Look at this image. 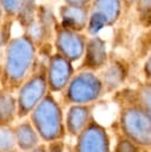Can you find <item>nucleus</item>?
<instances>
[{"instance_id":"nucleus-17","label":"nucleus","mask_w":151,"mask_h":152,"mask_svg":"<svg viewBox=\"0 0 151 152\" xmlns=\"http://www.w3.org/2000/svg\"><path fill=\"white\" fill-rule=\"evenodd\" d=\"M150 94H151V87H150V83H144L139 90L137 91V97H138V101H137V106H139L140 108L145 109L146 112H151L150 108H151V100H150Z\"/></svg>"},{"instance_id":"nucleus-1","label":"nucleus","mask_w":151,"mask_h":152,"mask_svg":"<svg viewBox=\"0 0 151 152\" xmlns=\"http://www.w3.org/2000/svg\"><path fill=\"white\" fill-rule=\"evenodd\" d=\"M34 59L33 42L29 36L12 39L6 50L4 80L8 88L20 87L29 77Z\"/></svg>"},{"instance_id":"nucleus-15","label":"nucleus","mask_w":151,"mask_h":152,"mask_svg":"<svg viewBox=\"0 0 151 152\" xmlns=\"http://www.w3.org/2000/svg\"><path fill=\"white\" fill-rule=\"evenodd\" d=\"M17 116V100L8 89L0 90V127L10 126Z\"/></svg>"},{"instance_id":"nucleus-3","label":"nucleus","mask_w":151,"mask_h":152,"mask_svg":"<svg viewBox=\"0 0 151 152\" xmlns=\"http://www.w3.org/2000/svg\"><path fill=\"white\" fill-rule=\"evenodd\" d=\"M120 129L122 137L133 141L141 148L151 145V115L137 104L126 106L120 113Z\"/></svg>"},{"instance_id":"nucleus-14","label":"nucleus","mask_w":151,"mask_h":152,"mask_svg":"<svg viewBox=\"0 0 151 152\" xmlns=\"http://www.w3.org/2000/svg\"><path fill=\"white\" fill-rule=\"evenodd\" d=\"M125 77H126V70L122 66V64L120 63L109 64L100 76L103 91L105 90L111 91L117 89L122 84V82L125 81Z\"/></svg>"},{"instance_id":"nucleus-20","label":"nucleus","mask_w":151,"mask_h":152,"mask_svg":"<svg viewBox=\"0 0 151 152\" xmlns=\"http://www.w3.org/2000/svg\"><path fill=\"white\" fill-rule=\"evenodd\" d=\"M46 151L48 152H64V144H63L62 140L48 142Z\"/></svg>"},{"instance_id":"nucleus-13","label":"nucleus","mask_w":151,"mask_h":152,"mask_svg":"<svg viewBox=\"0 0 151 152\" xmlns=\"http://www.w3.org/2000/svg\"><path fill=\"white\" fill-rule=\"evenodd\" d=\"M86 55H87L86 64H87V68L90 70L100 69L106 64L107 53H106L105 44L99 37H95L88 42Z\"/></svg>"},{"instance_id":"nucleus-9","label":"nucleus","mask_w":151,"mask_h":152,"mask_svg":"<svg viewBox=\"0 0 151 152\" xmlns=\"http://www.w3.org/2000/svg\"><path fill=\"white\" fill-rule=\"evenodd\" d=\"M120 13V0H95L90 21L89 32L96 33L105 25L114 23Z\"/></svg>"},{"instance_id":"nucleus-4","label":"nucleus","mask_w":151,"mask_h":152,"mask_svg":"<svg viewBox=\"0 0 151 152\" xmlns=\"http://www.w3.org/2000/svg\"><path fill=\"white\" fill-rule=\"evenodd\" d=\"M65 99L73 104H89L103 93L101 80L93 71L83 70L73 76L65 87Z\"/></svg>"},{"instance_id":"nucleus-16","label":"nucleus","mask_w":151,"mask_h":152,"mask_svg":"<svg viewBox=\"0 0 151 152\" xmlns=\"http://www.w3.org/2000/svg\"><path fill=\"white\" fill-rule=\"evenodd\" d=\"M15 140L13 128L10 126L0 127V152H14Z\"/></svg>"},{"instance_id":"nucleus-6","label":"nucleus","mask_w":151,"mask_h":152,"mask_svg":"<svg viewBox=\"0 0 151 152\" xmlns=\"http://www.w3.org/2000/svg\"><path fill=\"white\" fill-rule=\"evenodd\" d=\"M74 152H111V139L106 128L92 120L76 137Z\"/></svg>"},{"instance_id":"nucleus-7","label":"nucleus","mask_w":151,"mask_h":152,"mask_svg":"<svg viewBox=\"0 0 151 152\" xmlns=\"http://www.w3.org/2000/svg\"><path fill=\"white\" fill-rule=\"evenodd\" d=\"M45 76L48 88H50V90L62 91L65 89L67 84L73 77L71 63L64 57H62L59 53L54 55L49 59Z\"/></svg>"},{"instance_id":"nucleus-21","label":"nucleus","mask_w":151,"mask_h":152,"mask_svg":"<svg viewBox=\"0 0 151 152\" xmlns=\"http://www.w3.org/2000/svg\"><path fill=\"white\" fill-rule=\"evenodd\" d=\"M69 6H74V7H86V5L90 1V0H65Z\"/></svg>"},{"instance_id":"nucleus-8","label":"nucleus","mask_w":151,"mask_h":152,"mask_svg":"<svg viewBox=\"0 0 151 152\" xmlns=\"http://www.w3.org/2000/svg\"><path fill=\"white\" fill-rule=\"evenodd\" d=\"M56 45L59 55L71 62L81 58L84 51L86 39L77 32L59 26L57 27Z\"/></svg>"},{"instance_id":"nucleus-18","label":"nucleus","mask_w":151,"mask_h":152,"mask_svg":"<svg viewBox=\"0 0 151 152\" xmlns=\"http://www.w3.org/2000/svg\"><path fill=\"white\" fill-rule=\"evenodd\" d=\"M140 150L141 147H139L137 144H134L125 137H121L115 144L114 152H141Z\"/></svg>"},{"instance_id":"nucleus-22","label":"nucleus","mask_w":151,"mask_h":152,"mask_svg":"<svg viewBox=\"0 0 151 152\" xmlns=\"http://www.w3.org/2000/svg\"><path fill=\"white\" fill-rule=\"evenodd\" d=\"M30 152H48V151H46V145H43V144H40V145H38L36 148L31 150Z\"/></svg>"},{"instance_id":"nucleus-5","label":"nucleus","mask_w":151,"mask_h":152,"mask_svg":"<svg viewBox=\"0 0 151 152\" xmlns=\"http://www.w3.org/2000/svg\"><path fill=\"white\" fill-rule=\"evenodd\" d=\"M45 71L40 70L29 76L20 86L17 100V116L25 118L48 94Z\"/></svg>"},{"instance_id":"nucleus-2","label":"nucleus","mask_w":151,"mask_h":152,"mask_svg":"<svg viewBox=\"0 0 151 152\" xmlns=\"http://www.w3.org/2000/svg\"><path fill=\"white\" fill-rule=\"evenodd\" d=\"M30 114V122L38 133L40 140L45 142L62 140L65 134L63 113L61 106L52 95L46 94Z\"/></svg>"},{"instance_id":"nucleus-10","label":"nucleus","mask_w":151,"mask_h":152,"mask_svg":"<svg viewBox=\"0 0 151 152\" xmlns=\"http://www.w3.org/2000/svg\"><path fill=\"white\" fill-rule=\"evenodd\" d=\"M92 121V107L89 104H73L67 113L64 128L68 134L77 137Z\"/></svg>"},{"instance_id":"nucleus-23","label":"nucleus","mask_w":151,"mask_h":152,"mask_svg":"<svg viewBox=\"0 0 151 152\" xmlns=\"http://www.w3.org/2000/svg\"><path fill=\"white\" fill-rule=\"evenodd\" d=\"M127 2H133V1H136V0H126Z\"/></svg>"},{"instance_id":"nucleus-11","label":"nucleus","mask_w":151,"mask_h":152,"mask_svg":"<svg viewBox=\"0 0 151 152\" xmlns=\"http://www.w3.org/2000/svg\"><path fill=\"white\" fill-rule=\"evenodd\" d=\"M13 134L15 147L21 152H30L31 150L40 145V138L29 120L18 124L13 128Z\"/></svg>"},{"instance_id":"nucleus-24","label":"nucleus","mask_w":151,"mask_h":152,"mask_svg":"<svg viewBox=\"0 0 151 152\" xmlns=\"http://www.w3.org/2000/svg\"><path fill=\"white\" fill-rule=\"evenodd\" d=\"M1 13H2V12H1V6H0V19H1Z\"/></svg>"},{"instance_id":"nucleus-19","label":"nucleus","mask_w":151,"mask_h":152,"mask_svg":"<svg viewBox=\"0 0 151 152\" xmlns=\"http://www.w3.org/2000/svg\"><path fill=\"white\" fill-rule=\"evenodd\" d=\"M23 1L24 0H0V6H2V10L8 15H15L21 11Z\"/></svg>"},{"instance_id":"nucleus-12","label":"nucleus","mask_w":151,"mask_h":152,"mask_svg":"<svg viewBox=\"0 0 151 152\" xmlns=\"http://www.w3.org/2000/svg\"><path fill=\"white\" fill-rule=\"evenodd\" d=\"M61 15L63 18V26L64 28L71 31H80L86 27L88 23V10L86 7H74L67 6L62 7Z\"/></svg>"}]
</instances>
